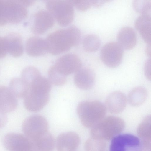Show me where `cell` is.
I'll use <instances>...</instances> for the list:
<instances>
[{"instance_id":"6da1fadb","label":"cell","mask_w":151,"mask_h":151,"mask_svg":"<svg viewBox=\"0 0 151 151\" xmlns=\"http://www.w3.org/2000/svg\"><path fill=\"white\" fill-rule=\"evenodd\" d=\"M81 36L80 30L74 25L53 31L46 39L48 52L56 55L66 52L78 44Z\"/></svg>"},{"instance_id":"7a4b0ae2","label":"cell","mask_w":151,"mask_h":151,"mask_svg":"<svg viewBox=\"0 0 151 151\" xmlns=\"http://www.w3.org/2000/svg\"><path fill=\"white\" fill-rule=\"evenodd\" d=\"M51 88L49 80L41 76L37 78L30 85L24 97L26 108L34 112L42 109L48 102Z\"/></svg>"},{"instance_id":"3957f363","label":"cell","mask_w":151,"mask_h":151,"mask_svg":"<svg viewBox=\"0 0 151 151\" xmlns=\"http://www.w3.org/2000/svg\"><path fill=\"white\" fill-rule=\"evenodd\" d=\"M125 127V122L121 118L112 116H105L91 128V137L109 141L120 134Z\"/></svg>"},{"instance_id":"277c9868","label":"cell","mask_w":151,"mask_h":151,"mask_svg":"<svg viewBox=\"0 0 151 151\" xmlns=\"http://www.w3.org/2000/svg\"><path fill=\"white\" fill-rule=\"evenodd\" d=\"M106 110L105 105L97 100L82 101L77 108V114L82 125L91 128L105 116Z\"/></svg>"},{"instance_id":"5b68a950","label":"cell","mask_w":151,"mask_h":151,"mask_svg":"<svg viewBox=\"0 0 151 151\" xmlns=\"http://www.w3.org/2000/svg\"><path fill=\"white\" fill-rule=\"evenodd\" d=\"M46 5L47 11L60 25H68L73 21L74 6L71 0H48Z\"/></svg>"},{"instance_id":"8992f818","label":"cell","mask_w":151,"mask_h":151,"mask_svg":"<svg viewBox=\"0 0 151 151\" xmlns=\"http://www.w3.org/2000/svg\"><path fill=\"white\" fill-rule=\"evenodd\" d=\"M48 124L46 119L38 115L27 118L22 125L24 135L31 142L48 132Z\"/></svg>"},{"instance_id":"52a82bcc","label":"cell","mask_w":151,"mask_h":151,"mask_svg":"<svg viewBox=\"0 0 151 151\" xmlns=\"http://www.w3.org/2000/svg\"><path fill=\"white\" fill-rule=\"evenodd\" d=\"M123 55V49L116 42H109L102 47L100 58L102 62L110 68H115L121 63Z\"/></svg>"},{"instance_id":"ba28073f","label":"cell","mask_w":151,"mask_h":151,"mask_svg":"<svg viewBox=\"0 0 151 151\" xmlns=\"http://www.w3.org/2000/svg\"><path fill=\"white\" fill-rule=\"evenodd\" d=\"M110 151H142L141 142L133 135L119 134L112 139Z\"/></svg>"},{"instance_id":"9c48e42d","label":"cell","mask_w":151,"mask_h":151,"mask_svg":"<svg viewBox=\"0 0 151 151\" xmlns=\"http://www.w3.org/2000/svg\"><path fill=\"white\" fill-rule=\"evenodd\" d=\"M53 66L60 73L67 76L75 73L81 68V62L76 54L69 53L62 55Z\"/></svg>"},{"instance_id":"30bf717a","label":"cell","mask_w":151,"mask_h":151,"mask_svg":"<svg viewBox=\"0 0 151 151\" xmlns=\"http://www.w3.org/2000/svg\"><path fill=\"white\" fill-rule=\"evenodd\" d=\"M2 143L8 151H32L30 141L25 135L21 134L8 133L3 137Z\"/></svg>"},{"instance_id":"8fae6325","label":"cell","mask_w":151,"mask_h":151,"mask_svg":"<svg viewBox=\"0 0 151 151\" xmlns=\"http://www.w3.org/2000/svg\"><path fill=\"white\" fill-rule=\"evenodd\" d=\"M55 20L47 10H39L34 15L33 31L36 34H42L53 26Z\"/></svg>"},{"instance_id":"7c38bea8","label":"cell","mask_w":151,"mask_h":151,"mask_svg":"<svg viewBox=\"0 0 151 151\" xmlns=\"http://www.w3.org/2000/svg\"><path fill=\"white\" fill-rule=\"evenodd\" d=\"M80 143V139L73 132L61 134L57 137L56 145L58 151H75Z\"/></svg>"},{"instance_id":"4fadbf2b","label":"cell","mask_w":151,"mask_h":151,"mask_svg":"<svg viewBox=\"0 0 151 151\" xmlns=\"http://www.w3.org/2000/svg\"><path fill=\"white\" fill-rule=\"evenodd\" d=\"M127 99L125 94L120 91H115L107 98L105 106L107 110L114 114H119L125 109Z\"/></svg>"},{"instance_id":"5bb4252c","label":"cell","mask_w":151,"mask_h":151,"mask_svg":"<svg viewBox=\"0 0 151 151\" xmlns=\"http://www.w3.org/2000/svg\"><path fill=\"white\" fill-rule=\"evenodd\" d=\"M74 76V81L76 86L84 90H89L93 86L95 76L93 72L88 68H81Z\"/></svg>"},{"instance_id":"9a60e30c","label":"cell","mask_w":151,"mask_h":151,"mask_svg":"<svg viewBox=\"0 0 151 151\" xmlns=\"http://www.w3.org/2000/svg\"><path fill=\"white\" fill-rule=\"evenodd\" d=\"M151 117L146 116L138 126L137 133L141 142L142 151H151Z\"/></svg>"},{"instance_id":"2e32d148","label":"cell","mask_w":151,"mask_h":151,"mask_svg":"<svg viewBox=\"0 0 151 151\" xmlns=\"http://www.w3.org/2000/svg\"><path fill=\"white\" fill-rule=\"evenodd\" d=\"M18 105L16 97L10 89L0 86V109L5 113L14 111Z\"/></svg>"},{"instance_id":"e0dca14e","label":"cell","mask_w":151,"mask_h":151,"mask_svg":"<svg viewBox=\"0 0 151 151\" xmlns=\"http://www.w3.org/2000/svg\"><path fill=\"white\" fill-rule=\"evenodd\" d=\"M118 43L123 49L131 50L135 46L137 36L134 29L128 26L122 27L119 31L117 37Z\"/></svg>"},{"instance_id":"ac0fdd59","label":"cell","mask_w":151,"mask_h":151,"mask_svg":"<svg viewBox=\"0 0 151 151\" xmlns=\"http://www.w3.org/2000/svg\"><path fill=\"white\" fill-rule=\"evenodd\" d=\"M135 27L147 44L151 45V19L149 14H142L136 19Z\"/></svg>"},{"instance_id":"d6986e66","label":"cell","mask_w":151,"mask_h":151,"mask_svg":"<svg viewBox=\"0 0 151 151\" xmlns=\"http://www.w3.org/2000/svg\"><path fill=\"white\" fill-rule=\"evenodd\" d=\"M30 142L32 151H52L55 145L54 138L48 132Z\"/></svg>"},{"instance_id":"ffe728a7","label":"cell","mask_w":151,"mask_h":151,"mask_svg":"<svg viewBox=\"0 0 151 151\" xmlns=\"http://www.w3.org/2000/svg\"><path fill=\"white\" fill-rule=\"evenodd\" d=\"M28 48L29 53L34 56H40L48 52L46 39L38 37H34L30 40Z\"/></svg>"},{"instance_id":"44dd1931","label":"cell","mask_w":151,"mask_h":151,"mask_svg":"<svg viewBox=\"0 0 151 151\" xmlns=\"http://www.w3.org/2000/svg\"><path fill=\"white\" fill-rule=\"evenodd\" d=\"M147 96L148 92L145 88L141 86L136 87L129 92L127 100L131 105L137 107L145 102Z\"/></svg>"},{"instance_id":"7402d4cb","label":"cell","mask_w":151,"mask_h":151,"mask_svg":"<svg viewBox=\"0 0 151 151\" xmlns=\"http://www.w3.org/2000/svg\"><path fill=\"white\" fill-rule=\"evenodd\" d=\"M10 89L16 97L24 98L29 89L28 84L21 78L12 79L9 83Z\"/></svg>"},{"instance_id":"603a6c76","label":"cell","mask_w":151,"mask_h":151,"mask_svg":"<svg viewBox=\"0 0 151 151\" xmlns=\"http://www.w3.org/2000/svg\"><path fill=\"white\" fill-rule=\"evenodd\" d=\"M101 41L99 37L93 34H89L84 38L82 45L84 49L88 52H94L97 51L101 45Z\"/></svg>"},{"instance_id":"cb8c5ba5","label":"cell","mask_w":151,"mask_h":151,"mask_svg":"<svg viewBox=\"0 0 151 151\" xmlns=\"http://www.w3.org/2000/svg\"><path fill=\"white\" fill-rule=\"evenodd\" d=\"M48 76L51 83L56 86L63 85L66 82V76L59 72L53 65L49 70Z\"/></svg>"},{"instance_id":"d4e9b609","label":"cell","mask_w":151,"mask_h":151,"mask_svg":"<svg viewBox=\"0 0 151 151\" xmlns=\"http://www.w3.org/2000/svg\"><path fill=\"white\" fill-rule=\"evenodd\" d=\"M106 145V141L91 137L85 142L84 148L86 151H105Z\"/></svg>"},{"instance_id":"484cf974","label":"cell","mask_w":151,"mask_h":151,"mask_svg":"<svg viewBox=\"0 0 151 151\" xmlns=\"http://www.w3.org/2000/svg\"><path fill=\"white\" fill-rule=\"evenodd\" d=\"M41 76L38 69L33 67H30L24 69L21 73V77L29 85L35 79Z\"/></svg>"},{"instance_id":"4316f807","label":"cell","mask_w":151,"mask_h":151,"mask_svg":"<svg viewBox=\"0 0 151 151\" xmlns=\"http://www.w3.org/2000/svg\"><path fill=\"white\" fill-rule=\"evenodd\" d=\"M134 9L142 14H149L151 8V0H135L132 2Z\"/></svg>"},{"instance_id":"83f0119b","label":"cell","mask_w":151,"mask_h":151,"mask_svg":"<svg viewBox=\"0 0 151 151\" xmlns=\"http://www.w3.org/2000/svg\"><path fill=\"white\" fill-rule=\"evenodd\" d=\"M71 1L74 6L81 11H86L93 6L92 0H73Z\"/></svg>"},{"instance_id":"f1b7e54d","label":"cell","mask_w":151,"mask_h":151,"mask_svg":"<svg viewBox=\"0 0 151 151\" xmlns=\"http://www.w3.org/2000/svg\"><path fill=\"white\" fill-rule=\"evenodd\" d=\"M144 71L145 76L146 78L149 81L151 79V59H147L145 62L144 66Z\"/></svg>"},{"instance_id":"f546056e","label":"cell","mask_w":151,"mask_h":151,"mask_svg":"<svg viewBox=\"0 0 151 151\" xmlns=\"http://www.w3.org/2000/svg\"><path fill=\"white\" fill-rule=\"evenodd\" d=\"M7 120L6 113L0 109V128L3 127L5 125Z\"/></svg>"},{"instance_id":"4dcf8cb0","label":"cell","mask_w":151,"mask_h":151,"mask_svg":"<svg viewBox=\"0 0 151 151\" xmlns=\"http://www.w3.org/2000/svg\"><path fill=\"white\" fill-rule=\"evenodd\" d=\"M108 1H109L108 0H92L93 6L98 7Z\"/></svg>"},{"instance_id":"1f68e13d","label":"cell","mask_w":151,"mask_h":151,"mask_svg":"<svg viewBox=\"0 0 151 151\" xmlns=\"http://www.w3.org/2000/svg\"><path fill=\"white\" fill-rule=\"evenodd\" d=\"M145 52L147 55L150 58L151 55V45H147L145 49Z\"/></svg>"}]
</instances>
